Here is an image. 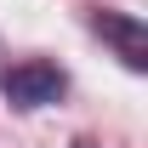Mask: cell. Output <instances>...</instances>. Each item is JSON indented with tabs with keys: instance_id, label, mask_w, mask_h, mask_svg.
I'll return each instance as SVG.
<instances>
[{
	"instance_id": "cell-1",
	"label": "cell",
	"mask_w": 148,
	"mask_h": 148,
	"mask_svg": "<svg viewBox=\"0 0 148 148\" xmlns=\"http://www.w3.org/2000/svg\"><path fill=\"white\" fill-rule=\"evenodd\" d=\"M0 91L12 108H51L57 97L69 91V74L46 63V57H29V63H12V69L0 74Z\"/></svg>"
},
{
	"instance_id": "cell-2",
	"label": "cell",
	"mask_w": 148,
	"mask_h": 148,
	"mask_svg": "<svg viewBox=\"0 0 148 148\" xmlns=\"http://www.w3.org/2000/svg\"><path fill=\"white\" fill-rule=\"evenodd\" d=\"M91 29L114 46V57H120L131 74L148 69V29H143V17H131V12H97Z\"/></svg>"
},
{
	"instance_id": "cell-3",
	"label": "cell",
	"mask_w": 148,
	"mask_h": 148,
	"mask_svg": "<svg viewBox=\"0 0 148 148\" xmlns=\"http://www.w3.org/2000/svg\"><path fill=\"white\" fill-rule=\"evenodd\" d=\"M74 148H91V143H74Z\"/></svg>"
}]
</instances>
